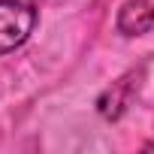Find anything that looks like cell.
Instances as JSON below:
<instances>
[{
    "instance_id": "obj_1",
    "label": "cell",
    "mask_w": 154,
    "mask_h": 154,
    "mask_svg": "<svg viewBox=\"0 0 154 154\" xmlns=\"http://www.w3.org/2000/svg\"><path fill=\"white\" fill-rule=\"evenodd\" d=\"M36 24V9L30 0H0V54L18 48Z\"/></svg>"
},
{
    "instance_id": "obj_2",
    "label": "cell",
    "mask_w": 154,
    "mask_h": 154,
    "mask_svg": "<svg viewBox=\"0 0 154 154\" xmlns=\"http://www.w3.org/2000/svg\"><path fill=\"white\" fill-rule=\"evenodd\" d=\"M118 27L130 36L154 30V0H127L118 15Z\"/></svg>"
}]
</instances>
